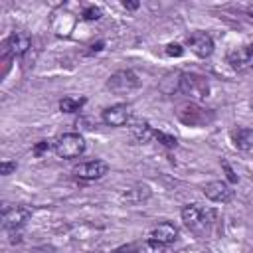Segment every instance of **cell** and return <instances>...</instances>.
Listing matches in <instances>:
<instances>
[{"mask_svg":"<svg viewBox=\"0 0 253 253\" xmlns=\"http://www.w3.org/2000/svg\"><path fill=\"white\" fill-rule=\"evenodd\" d=\"M51 148V144H49V140H40L36 146H34V154L36 156H42L43 152H47Z\"/></svg>","mask_w":253,"mask_h":253,"instance_id":"cell-22","label":"cell"},{"mask_svg":"<svg viewBox=\"0 0 253 253\" xmlns=\"http://www.w3.org/2000/svg\"><path fill=\"white\" fill-rule=\"evenodd\" d=\"M223 168H225V172H227V178H229L231 182H237V176L233 174V170L229 168V164H227V162H223Z\"/></svg>","mask_w":253,"mask_h":253,"instance_id":"cell-26","label":"cell"},{"mask_svg":"<svg viewBox=\"0 0 253 253\" xmlns=\"http://www.w3.org/2000/svg\"><path fill=\"white\" fill-rule=\"evenodd\" d=\"M154 138H156L158 142H162L164 146H168V148H174V146L178 144V140H176V136H170V134H166V132H162V130H156V134H154Z\"/></svg>","mask_w":253,"mask_h":253,"instance_id":"cell-20","label":"cell"},{"mask_svg":"<svg viewBox=\"0 0 253 253\" xmlns=\"http://www.w3.org/2000/svg\"><path fill=\"white\" fill-rule=\"evenodd\" d=\"M130 119H132V107L126 103H119L103 111V123L109 126H125L130 123Z\"/></svg>","mask_w":253,"mask_h":253,"instance_id":"cell-8","label":"cell"},{"mask_svg":"<svg viewBox=\"0 0 253 253\" xmlns=\"http://www.w3.org/2000/svg\"><path fill=\"white\" fill-rule=\"evenodd\" d=\"M188 47L192 49V53H196L198 57H210L213 53V40L208 32H192L186 38Z\"/></svg>","mask_w":253,"mask_h":253,"instance_id":"cell-9","label":"cell"},{"mask_svg":"<svg viewBox=\"0 0 253 253\" xmlns=\"http://www.w3.org/2000/svg\"><path fill=\"white\" fill-rule=\"evenodd\" d=\"M176 237H178L176 225L170 223V221H164V223H158L156 227L150 229V237L148 239H154V241H158L162 245H168V243H174Z\"/></svg>","mask_w":253,"mask_h":253,"instance_id":"cell-13","label":"cell"},{"mask_svg":"<svg viewBox=\"0 0 253 253\" xmlns=\"http://www.w3.org/2000/svg\"><path fill=\"white\" fill-rule=\"evenodd\" d=\"M247 14L253 18V4H251V6H247Z\"/></svg>","mask_w":253,"mask_h":253,"instance_id":"cell-30","label":"cell"},{"mask_svg":"<svg viewBox=\"0 0 253 253\" xmlns=\"http://www.w3.org/2000/svg\"><path fill=\"white\" fill-rule=\"evenodd\" d=\"M123 8L125 10H136L138 8V2H123Z\"/></svg>","mask_w":253,"mask_h":253,"instance_id":"cell-27","label":"cell"},{"mask_svg":"<svg viewBox=\"0 0 253 253\" xmlns=\"http://www.w3.org/2000/svg\"><path fill=\"white\" fill-rule=\"evenodd\" d=\"M101 16H103V12H101L99 6H85L83 12H81V18L87 20V22H95V20H99Z\"/></svg>","mask_w":253,"mask_h":253,"instance_id":"cell-19","label":"cell"},{"mask_svg":"<svg viewBox=\"0 0 253 253\" xmlns=\"http://www.w3.org/2000/svg\"><path fill=\"white\" fill-rule=\"evenodd\" d=\"M36 253H55V251H51L47 247H40V249H36Z\"/></svg>","mask_w":253,"mask_h":253,"instance_id":"cell-28","label":"cell"},{"mask_svg":"<svg viewBox=\"0 0 253 253\" xmlns=\"http://www.w3.org/2000/svg\"><path fill=\"white\" fill-rule=\"evenodd\" d=\"M229 138H231L233 146L239 150H251L253 148V128L237 126L229 132Z\"/></svg>","mask_w":253,"mask_h":253,"instance_id":"cell-14","label":"cell"},{"mask_svg":"<svg viewBox=\"0 0 253 253\" xmlns=\"http://www.w3.org/2000/svg\"><path fill=\"white\" fill-rule=\"evenodd\" d=\"M150 196L148 188L146 186H132V188H125V192L121 194V198L128 204H138L142 200H146Z\"/></svg>","mask_w":253,"mask_h":253,"instance_id":"cell-16","label":"cell"},{"mask_svg":"<svg viewBox=\"0 0 253 253\" xmlns=\"http://www.w3.org/2000/svg\"><path fill=\"white\" fill-rule=\"evenodd\" d=\"M211 211L198 206V204H188L182 208V221L184 225L196 233L198 237H204L208 231H210V225H211Z\"/></svg>","mask_w":253,"mask_h":253,"instance_id":"cell-1","label":"cell"},{"mask_svg":"<svg viewBox=\"0 0 253 253\" xmlns=\"http://www.w3.org/2000/svg\"><path fill=\"white\" fill-rule=\"evenodd\" d=\"M109 172V164L105 160H87L79 162L73 168V174L81 180H99Z\"/></svg>","mask_w":253,"mask_h":253,"instance_id":"cell-12","label":"cell"},{"mask_svg":"<svg viewBox=\"0 0 253 253\" xmlns=\"http://www.w3.org/2000/svg\"><path fill=\"white\" fill-rule=\"evenodd\" d=\"M156 134V130L146 123V121H136L130 125V136L136 140V142H148L152 140Z\"/></svg>","mask_w":253,"mask_h":253,"instance_id":"cell-15","label":"cell"},{"mask_svg":"<svg viewBox=\"0 0 253 253\" xmlns=\"http://www.w3.org/2000/svg\"><path fill=\"white\" fill-rule=\"evenodd\" d=\"M134 247H136V253H166V245H162L154 239L138 241V243H134Z\"/></svg>","mask_w":253,"mask_h":253,"instance_id":"cell-18","label":"cell"},{"mask_svg":"<svg viewBox=\"0 0 253 253\" xmlns=\"http://www.w3.org/2000/svg\"><path fill=\"white\" fill-rule=\"evenodd\" d=\"M138 87H140V79L132 69L115 71L107 81V89L115 95H128V93L136 91Z\"/></svg>","mask_w":253,"mask_h":253,"instance_id":"cell-4","label":"cell"},{"mask_svg":"<svg viewBox=\"0 0 253 253\" xmlns=\"http://www.w3.org/2000/svg\"><path fill=\"white\" fill-rule=\"evenodd\" d=\"M178 91L194 101H202L210 93V83L204 75L198 73H182L178 79Z\"/></svg>","mask_w":253,"mask_h":253,"instance_id":"cell-2","label":"cell"},{"mask_svg":"<svg viewBox=\"0 0 253 253\" xmlns=\"http://www.w3.org/2000/svg\"><path fill=\"white\" fill-rule=\"evenodd\" d=\"M204 196L215 204H227L233 200L235 192L233 188L227 184V182H221V180H213V182H208L204 188H202Z\"/></svg>","mask_w":253,"mask_h":253,"instance_id":"cell-10","label":"cell"},{"mask_svg":"<svg viewBox=\"0 0 253 253\" xmlns=\"http://www.w3.org/2000/svg\"><path fill=\"white\" fill-rule=\"evenodd\" d=\"M103 47V42H99V43H95V45H91V51H99Z\"/></svg>","mask_w":253,"mask_h":253,"instance_id":"cell-29","label":"cell"},{"mask_svg":"<svg viewBox=\"0 0 253 253\" xmlns=\"http://www.w3.org/2000/svg\"><path fill=\"white\" fill-rule=\"evenodd\" d=\"M85 103H87L85 97L67 95V97H63V99L59 101V109H61L63 113H77V111H81V107H83Z\"/></svg>","mask_w":253,"mask_h":253,"instance_id":"cell-17","label":"cell"},{"mask_svg":"<svg viewBox=\"0 0 253 253\" xmlns=\"http://www.w3.org/2000/svg\"><path fill=\"white\" fill-rule=\"evenodd\" d=\"M32 45V38L22 32V30H14L6 40H4V55H12V57H20L24 55Z\"/></svg>","mask_w":253,"mask_h":253,"instance_id":"cell-7","label":"cell"},{"mask_svg":"<svg viewBox=\"0 0 253 253\" xmlns=\"http://www.w3.org/2000/svg\"><path fill=\"white\" fill-rule=\"evenodd\" d=\"M178 119L184 125L202 126V125H206V123H210L213 119V113H210L208 109H202L198 105H184V107L178 109Z\"/></svg>","mask_w":253,"mask_h":253,"instance_id":"cell-6","label":"cell"},{"mask_svg":"<svg viewBox=\"0 0 253 253\" xmlns=\"http://www.w3.org/2000/svg\"><path fill=\"white\" fill-rule=\"evenodd\" d=\"M8 233H10V241H12V243H20V241H22L20 227H18V229H8Z\"/></svg>","mask_w":253,"mask_h":253,"instance_id":"cell-24","label":"cell"},{"mask_svg":"<svg viewBox=\"0 0 253 253\" xmlns=\"http://www.w3.org/2000/svg\"><path fill=\"white\" fill-rule=\"evenodd\" d=\"M113 253H136V247H134V243H130V245L119 247V249H117V251H113Z\"/></svg>","mask_w":253,"mask_h":253,"instance_id":"cell-25","label":"cell"},{"mask_svg":"<svg viewBox=\"0 0 253 253\" xmlns=\"http://www.w3.org/2000/svg\"><path fill=\"white\" fill-rule=\"evenodd\" d=\"M227 63L235 71H251L253 69V43L229 49L227 51Z\"/></svg>","mask_w":253,"mask_h":253,"instance_id":"cell-5","label":"cell"},{"mask_svg":"<svg viewBox=\"0 0 253 253\" xmlns=\"http://www.w3.org/2000/svg\"><path fill=\"white\" fill-rule=\"evenodd\" d=\"M16 166H18L16 162H8V160H4V162L0 164V174H2V176H8V174H12V172L16 170Z\"/></svg>","mask_w":253,"mask_h":253,"instance_id":"cell-23","label":"cell"},{"mask_svg":"<svg viewBox=\"0 0 253 253\" xmlns=\"http://www.w3.org/2000/svg\"><path fill=\"white\" fill-rule=\"evenodd\" d=\"M32 215V208L28 206H6L2 210V225L4 229H18Z\"/></svg>","mask_w":253,"mask_h":253,"instance_id":"cell-11","label":"cell"},{"mask_svg":"<svg viewBox=\"0 0 253 253\" xmlns=\"http://www.w3.org/2000/svg\"><path fill=\"white\" fill-rule=\"evenodd\" d=\"M53 150L59 158H77L85 152V140L79 132H65L55 138Z\"/></svg>","mask_w":253,"mask_h":253,"instance_id":"cell-3","label":"cell"},{"mask_svg":"<svg viewBox=\"0 0 253 253\" xmlns=\"http://www.w3.org/2000/svg\"><path fill=\"white\" fill-rule=\"evenodd\" d=\"M166 53H168L170 57H180V55L184 53V47L178 45V43H168V45H166Z\"/></svg>","mask_w":253,"mask_h":253,"instance_id":"cell-21","label":"cell"}]
</instances>
